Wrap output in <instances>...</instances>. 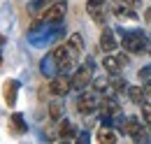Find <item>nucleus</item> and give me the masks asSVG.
<instances>
[{
	"instance_id": "1",
	"label": "nucleus",
	"mask_w": 151,
	"mask_h": 144,
	"mask_svg": "<svg viewBox=\"0 0 151 144\" xmlns=\"http://www.w3.org/2000/svg\"><path fill=\"white\" fill-rule=\"evenodd\" d=\"M121 47L128 54H142L149 49V40L139 30H121Z\"/></svg>"
},
{
	"instance_id": "2",
	"label": "nucleus",
	"mask_w": 151,
	"mask_h": 144,
	"mask_svg": "<svg viewBox=\"0 0 151 144\" xmlns=\"http://www.w3.org/2000/svg\"><path fill=\"white\" fill-rule=\"evenodd\" d=\"M77 112L81 114V116H88V114H93L95 109H100L102 105V100H100V93L98 91H81V95L77 98Z\"/></svg>"
},
{
	"instance_id": "3",
	"label": "nucleus",
	"mask_w": 151,
	"mask_h": 144,
	"mask_svg": "<svg viewBox=\"0 0 151 144\" xmlns=\"http://www.w3.org/2000/svg\"><path fill=\"white\" fill-rule=\"evenodd\" d=\"M91 81H93V63L88 60L86 65L77 68V72L72 74V89L81 93V91H86L91 86Z\"/></svg>"
},
{
	"instance_id": "4",
	"label": "nucleus",
	"mask_w": 151,
	"mask_h": 144,
	"mask_svg": "<svg viewBox=\"0 0 151 144\" xmlns=\"http://www.w3.org/2000/svg\"><path fill=\"white\" fill-rule=\"evenodd\" d=\"M121 132L123 135H130L135 142H149V135L142 130V123H139L137 116H126V123L121 128Z\"/></svg>"
},
{
	"instance_id": "5",
	"label": "nucleus",
	"mask_w": 151,
	"mask_h": 144,
	"mask_svg": "<svg viewBox=\"0 0 151 144\" xmlns=\"http://www.w3.org/2000/svg\"><path fill=\"white\" fill-rule=\"evenodd\" d=\"M68 14V2L65 0H56L54 5H49L47 9H44V14H42V21L44 23H60L63 19Z\"/></svg>"
},
{
	"instance_id": "6",
	"label": "nucleus",
	"mask_w": 151,
	"mask_h": 144,
	"mask_svg": "<svg viewBox=\"0 0 151 144\" xmlns=\"http://www.w3.org/2000/svg\"><path fill=\"white\" fill-rule=\"evenodd\" d=\"M109 12H112L116 19H121V21H137V14L132 12L130 5L123 2V0H112V2H109Z\"/></svg>"
},
{
	"instance_id": "7",
	"label": "nucleus",
	"mask_w": 151,
	"mask_h": 144,
	"mask_svg": "<svg viewBox=\"0 0 151 144\" xmlns=\"http://www.w3.org/2000/svg\"><path fill=\"white\" fill-rule=\"evenodd\" d=\"M72 89V77L70 74H56V77H51V84H49V93L51 95H65L68 91Z\"/></svg>"
},
{
	"instance_id": "8",
	"label": "nucleus",
	"mask_w": 151,
	"mask_h": 144,
	"mask_svg": "<svg viewBox=\"0 0 151 144\" xmlns=\"http://www.w3.org/2000/svg\"><path fill=\"white\" fill-rule=\"evenodd\" d=\"M126 63H128L126 56H112V54H107L105 58H102V68L109 72V74H121V70L126 68Z\"/></svg>"
},
{
	"instance_id": "9",
	"label": "nucleus",
	"mask_w": 151,
	"mask_h": 144,
	"mask_svg": "<svg viewBox=\"0 0 151 144\" xmlns=\"http://www.w3.org/2000/svg\"><path fill=\"white\" fill-rule=\"evenodd\" d=\"M100 49L105 51V54H112L114 49H119V40H116V35H114L112 28H102V33H100Z\"/></svg>"
},
{
	"instance_id": "10",
	"label": "nucleus",
	"mask_w": 151,
	"mask_h": 144,
	"mask_svg": "<svg viewBox=\"0 0 151 144\" xmlns=\"http://www.w3.org/2000/svg\"><path fill=\"white\" fill-rule=\"evenodd\" d=\"M68 56L70 58H79V54L84 51V37L79 35V33H72V35L68 37Z\"/></svg>"
},
{
	"instance_id": "11",
	"label": "nucleus",
	"mask_w": 151,
	"mask_h": 144,
	"mask_svg": "<svg viewBox=\"0 0 151 144\" xmlns=\"http://www.w3.org/2000/svg\"><path fill=\"white\" fill-rule=\"evenodd\" d=\"M58 137H60V140H75L77 137L75 123L68 121V119H60V123H58Z\"/></svg>"
},
{
	"instance_id": "12",
	"label": "nucleus",
	"mask_w": 151,
	"mask_h": 144,
	"mask_svg": "<svg viewBox=\"0 0 151 144\" xmlns=\"http://www.w3.org/2000/svg\"><path fill=\"white\" fill-rule=\"evenodd\" d=\"M17 91H19V81H14V79H7V81H5L2 95H5V102H7V105H14V102H17Z\"/></svg>"
},
{
	"instance_id": "13",
	"label": "nucleus",
	"mask_w": 151,
	"mask_h": 144,
	"mask_svg": "<svg viewBox=\"0 0 151 144\" xmlns=\"http://www.w3.org/2000/svg\"><path fill=\"white\" fill-rule=\"evenodd\" d=\"M95 140H98V142H105V144H114V142H116V135H114L109 128L102 126L98 132H95Z\"/></svg>"
},
{
	"instance_id": "14",
	"label": "nucleus",
	"mask_w": 151,
	"mask_h": 144,
	"mask_svg": "<svg viewBox=\"0 0 151 144\" xmlns=\"http://www.w3.org/2000/svg\"><path fill=\"white\" fill-rule=\"evenodd\" d=\"M109 84H112V89L116 93H128V81L123 79V77H119V74H112L109 77Z\"/></svg>"
},
{
	"instance_id": "15",
	"label": "nucleus",
	"mask_w": 151,
	"mask_h": 144,
	"mask_svg": "<svg viewBox=\"0 0 151 144\" xmlns=\"http://www.w3.org/2000/svg\"><path fill=\"white\" fill-rule=\"evenodd\" d=\"M128 98H130L135 105H142V100L147 98V91L139 89V86H128Z\"/></svg>"
},
{
	"instance_id": "16",
	"label": "nucleus",
	"mask_w": 151,
	"mask_h": 144,
	"mask_svg": "<svg viewBox=\"0 0 151 144\" xmlns=\"http://www.w3.org/2000/svg\"><path fill=\"white\" fill-rule=\"evenodd\" d=\"M142 116H144V123H149V130H151V98L142 100Z\"/></svg>"
},
{
	"instance_id": "17",
	"label": "nucleus",
	"mask_w": 151,
	"mask_h": 144,
	"mask_svg": "<svg viewBox=\"0 0 151 144\" xmlns=\"http://www.w3.org/2000/svg\"><path fill=\"white\" fill-rule=\"evenodd\" d=\"M102 7H107V0H86V12L91 14L95 9H102Z\"/></svg>"
},
{
	"instance_id": "18",
	"label": "nucleus",
	"mask_w": 151,
	"mask_h": 144,
	"mask_svg": "<svg viewBox=\"0 0 151 144\" xmlns=\"http://www.w3.org/2000/svg\"><path fill=\"white\" fill-rule=\"evenodd\" d=\"M60 114H63V105H60V102H49V116H51L54 121L60 119Z\"/></svg>"
},
{
	"instance_id": "19",
	"label": "nucleus",
	"mask_w": 151,
	"mask_h": 144,
	"mask_svg": "<svg viewBox=\"0 0 151 144\" xmlns=\"http://www.w3.org/2000/svg\"><path fill=\"white\" fill-rule=\"evenodd\" d=\"M91 19H93L98 26H105V21H107V12H105V7H102V9H95V12H91Z\"/></svg>"
},
{
	"instance_id": "20",
	"label": "nucleus",
	"mask_w": 151,
	"mask_h": 144,
	"mask_svg": "<svg viewBox=\"0 0 151 144\" xmlns=\"http://www.w3.org/2000/svg\"><path fill=\"white\" fill-rule=\"evenodd\" d=\"M12 123H14V128H17V132H23V130H26L23 116H21V114H14V116H12Z\"/></svg>"
},
{
	"instance_id": "21",
	"label": "nucleus",
	"mask_w": 151,
	"mask_h": 144,
	"mask_svg": "<svg viewBox=\"0 0 151 144\" xmlns=\"http://www.w3.org/2000/svg\"><path fill=\"white\" fill-rule=\"evenodd\" d=\"M139 79H142V81H149L151 79V65H147V68L139 70Z\"/></svg>"
},
{
	"instance_id": "22",
	"label": "nucleus",
	"mask_w": 151,
	"mask_h": 144,
	"mask_svg": "<svg viewBox=\"0 0 151 144\" xmlns=\"http://www.w3.org/2000/svg\"><path fill=\"white\" fill-rule=\"evenodd\" d=\"M47 2H51V0H35L33 5H30V9H33V14H37V9H42Z\"/></svg>"
},
{
	"instance_id": "23",
	"label": "nucleus",
	"mask_w": 151,
	"mask_h": 144,
	"mask_svg": "<svg viewBox=\"0 0 151 144\" xmlns=\"http://www.w3.org/2000/svg\"><path fill=\"white\" fill-rule=\"evenodd\" d=\"M144 91H147V98H151V79L144 81Z\"/></svg>"
},
{
	"instance_id": "24",
	"label": "nucleus",
	"mask_w": 151,
	"mask_h": 144,
	"mask_svg": "<svg viewBox=\"0 0 151 144\" xmlns=\"http://www.w3.org/2000/svg\"><path fill=\"white\" fill-rule=\"evenodd\" d=\"M123 2H128L130 7H137V5H139V0H123Z\"/></svg>"
},
{
	"instance_id": "25",
	"label": "nucleus",
	"mask_w": 151,
	"mask_h": 144,
	"mask_svg": "<svg viewBox=\"0 0 151 144\" xmlns=\"http://www.w3.org/2000/svg\"><path fill=\"white\" fill-rule=\"evenodd\" d=\"M0 70H2V56H0Z\"/></svg>"
},
{
	"instance_id": "26",
	"label": "nucleus",
	"mask_w": 151,
	"mask_h": 144,
	"mask_svg": "<svg viewBox=\"0 0 151 144\" xmlns=\"http://www.w3.org/2000/svg\"><path fill=\"white\" fill-rule=\"evenodd\" d=\"M147 51H149V54H151V44H149V49H147Z\"/></svg>"
},
{
	"instance_id": "27",
	"label": "nucleus",
	"mask_w": 151,
	"mask_h": 144,
	"mask_svg": "<svg viewBox=\"0 0 151 144\" xmlns=\"http://www.w3.org/2000/svg\"><path fill=\"white\" fill-rule=\"evenodd\" d=\"M0 44H2V37H0Z\"/></svg>"
}]
</instances>
